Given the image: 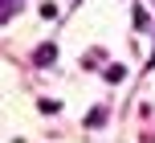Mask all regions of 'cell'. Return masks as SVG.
<instances>
[{
  "mask_svg": "<svg viewBox=\"0 0 155 143\" xmlns=\"http://www.w3.org/2000/svg\"><path fill=\"white\" fill-rule=\"evenodd\" d=\"M123 78H127L123 65H110V70H106V82H123Z\"/></svg>",
  "mask_w": 155,
  "mask_h": 143,
  "instance_id": "cell-3",
  "label": "cell"
},
{
  "mask_svg": "<svg viewBox=\"0 0 155 143\" xmlns=\"http://www.w3.org/2000/svg\"><path fill=\"white\" fill-rule=\"evenodd\" d=\"M102 123H106V106H94V111H90V119H86V127H102Z\"/></svg>",
  "mask_w": 155,
  "mask_h": 143,
  "instance_id": "cell-2",
  "label": "cell"
},
{
  "mask_svg": "<svg viewBox=\"0 0 155 143\" xmlns=\"http://www.w3.org/2000/svg\"><path fill=\"white\" fill-rule=\"evenodd\" d=\"M53 62H57V45H53V41H45V45L37 49V65H53Z\"/></svg>",
  "mask_w": 155,
  "mask_h": 143,
  "instance_id": "cell-1",
  "label": "cell"
}]
</instances>
